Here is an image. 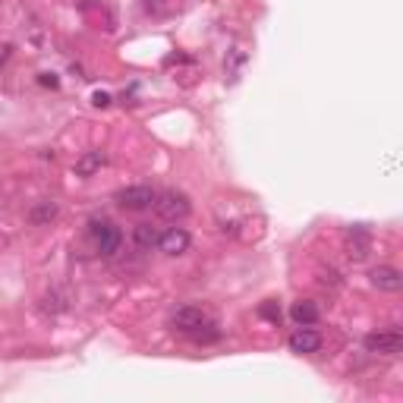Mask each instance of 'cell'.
I'll return each mask as SVG.
<instances>
[{
	"label": "cell",
	"instance_id": "obj_1",
	"mask_svg": "<svg viewBox=\"0 0 403 403\" xmlns=\"http://www.w3.org/2000/svg\"><path fill=\"white\" fill-rule=\"evenodd\" d=\"M155 211H157V218H164V220H180L192 211V205H189L186 192H180V189H164V192L155 195Z\"/></svg>",
	"mask_w": 403,
	"mask_h": 403
},
{
	"label": "cell",
	"instance_id": "obj_2",
	"mask_svg": "<svg viewBox=\"0 0 403 403\" xmlns=\"http://www.w3.org/2000/svg\"><path fill=\"white\" fill-rule=\"evenodd\" d=\"M170 325H174L176 331H183V334L192 337L195 331H202L205 325H211V318H208V312H205V309H199V306H183V309H176V312H174Z\"/></svg>",
	"mask_w": 403,
	"mask_h": 403
},
{
	"label": "cell",
	"instance_id": "obj_3",
	"mask_svg": "<svg viewBox=\"0 0 403 403\" xmlns=\"http://www.w3.org/2000/svg\"><path fill=\"white\" fill-rule=\"evenodd\" d=\"M88 227H92L94 246H98L101 255H113V252L120 249V243H123V233H120L111 220H92Z\"/></svg>",
	"mask_w": 403,
	"mask_h": 403
},
{
	"label": "cell",
	"instance_id": "obj_4",
	"mask_svg": "<svg viewBox=\"0 0 403 403\" xmlns=\"http://www.w3.org/2000/svg\"><path fill=\"white\" fill-rule=\"evenodd\" d=\"M155 189L151 186H126L117 192V205L126 211H145V208L155 205Z\"/></svg>",
	"mask_w": 403,
	"mask_h": 403
},
{
	"label": "cell",
	"instance_id": "obj_5",
	"mask_svg": "<svg viewBox=\"0 0 403 403\" xmlns=\"http://www.w3.org/2000/svg\"><path fill=\"white\" fill-rule=\"evenodd\" d=\"M362 346L369 353H378V356H394V353L403 350V334L400 331H378V334H369L362 340Z\"/></svg>",
	"mask_w": 403,
	"mask_h": 403
},
{
	"label": "cell",
	"instance_id": "obj_6",
	"mask_svg": "<svg viewBox=\"0 0 403 403\" xmlns=\"http://www.w3.org/2000/svg\"><path fill=\"white\" fill-rule=\"evenodd\" d=\"M369 277H372V287L384 290V293H400L403 290V271L394 268V264H378Z\"/></svg>",
	"mask_w": 403,
	"mask_h": 403
},
{
	"label": "cell",
	"instance_id": "obj_7",
	"mask_svg": "<svg viewBox=\"0 0 403 403\" xmlns=\"http://www.w3.org/2000/svg\"><path fill=\"white\" fill-rule=\"evenodd\" d=\"M372 252V233L365 230V227H353L350 233H346V255L353 258V262H365Z\"/></svg>",
	"mask_w": 403,
	"mask_h": 403
},
{
	"label": "cell",
	"instance_id": "obj_8",
	"mask_svg": "<svg viewBox=\"0 0 403 403\" xmlns=\"http://www.w3.org/2000/svg\"><path fill=\"white\" fill-rule=\"evenodd\" d=\"M157 249L167 252V255H183V252L189 249V233L183 230V227H170L167 233H161V239H157Z\"/></svg>",
	"mask_w": 403,
	"mask_h": 403
},
{
	"label": "cell",
	"instance_id": "obj_9",
	"mask_svg": "<svg viewBox=\"0 0 403 403\" xmlns=\"http://www.w3.org/2000/svg\"><path fill=\"white\" fill-rule=\"evenodd\" d=\"M290 350L293 353H315L321 346V337L315 331H309V327H302V331H293L290 334Z\"/></svg>",
	"mask_w": 403,
	"mask_h": 403
},
{
	"label": "cell",
	"instance_id": "obj_10",
	"mask_svg": "<svg viewBox=\"0 0 403 403\" xmlns=\"http://www.w3.org/2000/svg\"><path fill=\"white\" fill-rule=\"evenodd\" d=\"M104 151H85V155L79 157V161H76V176H92V174H98L101 167H104Z\"/></svg>",
	"mask_w": 403,
	"mask_h": 403
},
{
	"label": "cell",
	"instance_id": "obj_11",
	"mask_svg": "<svg viewBox=\"0 0 403 403\" xmlns=\"http://www.w3.org/2000/svg\"><path fill=\"white\" fill-rule=\"evenodd\" d=\"M290 315H293L296 325H315V321H318V306H315L312 299H299V302H293Z\"/></svg>",
	"mask_w": 403,
	"mask_h": 403
},
{
	"label": "cell",
	"instance_id": "obj_12",
	"mask_svg": "<svg viewBox=\"0 0 403 403\" xmlns=\"http://www.w3.org/2000/svg\"><path fill=\"white\" fill-rule=\"evenodd\" d=\"M57 214H60L57 202H38V205L29 211V220L41 227V224H50V220H57Z\"/></svg>",
	"mask_w": 403,
	"mask_h": 403
},
{
	"label": "cell",
	"instance_id": "obj_13",
	"mask_svg": "<svg viewBox=\"0 0 403 403\" xmlns=\"http://www.w3.org/2000/svg\"><path fill=\"white\" fill-rule=\"evenodd\" d=\"M132 239H136L139 249H155L157 239H161V233H157L151 224H139L136 230H132Z\"/></svg>",
	"mask_w": 403,
	"mask_h": 403
},
{
	"label": "cell",
	"instance_id": "obj_14",
	"mask_svg": "<svg viewBox=\"0 0 403 403\" xmlns=\"http://www.w3.org/2000/svg\"><path fill=\"white\" fill-rule=\"evenodd\" d=\"M44 312H63V309H66V296L63 293H48L44 296Z\"/></svg>",
	"mask_w": 403,
	"mask_h": 403
},
{
	"label": "cell",
	"instance_id": "obj_15",
	"mask_svg": "<svg viewBox=\"0 0 403 403\" xmlns=\"http://www.w3.org/2000/svg\"><path fill=\"white\" fill-rule=\"evenodd\" d=\"M258 312H262V315H264V318H268V321H281V309H277L274 302H264V306L258 309Z\"/></svg>",
	"mask_w": 403,
	"mask_h": 403
},
{
	"label": "cell",
	"instance_id": "obj_16",
	"mask_svg": "<svg viewBox=\"0 0 403 403\" xmlns=\"http://www.w3.org/2000/svg\"><path fill=\"white\" fill-rule=\"evenodd\" d=\"M92 104L94 107H107V104H111V94H107V92H94L92 94Z\"/></svg>",
	"mask_w": 403,
	"mask_h": 403
},
{
	"label": "cell",
	"instance_id": "obj_17",
	"mask_svg": "<svg viewBox=\"0 0 403 403\" xmlns=\"http://www.w3.org/2000/svg\"><path fill=\"white\" fill-rule=\"evenodd\" d=\"M38 82H41V85H50V88L60 85V79H57L54 73H41V76H38Z\"/></svg>",
	"mask_w": 403,
	"mask_h": 403
}]
</instances>
